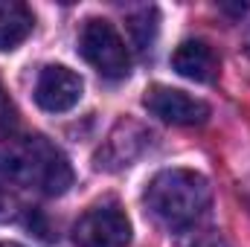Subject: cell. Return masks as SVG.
<instances>
[{
  "instance_id": "cell-1",
  "label": "cell",
  "mask_w": 250,
  "mask_h": 247,
  "mask_svg": "<svg viewBox=\"0 0 250 247\" xmlns=\"http://www.w3.org/2000/svg\"><path fill=\"white\" fill-rule=\"evenodd\" d=\"M212 198L209 181L195 169H163L146 189V209L151 218L169 230L184 233L198 224Z\"/></svg>"
},
{
  "instance_id": "cell-2",
  "label": "cell",
  "mask_w": 250,
  "mask_h": 247,
  "mask_svg": "<svg viewBox=\"0 0 250 247\" xmlns=\"http://www.w3.org/2000/svg\"><path fill=\"white\" fill-rule=\"evenodd\" d=\"M0 178L41 195H64L73 186V169L59 145L35 134L0 148Z\"/></svg>"
},
{
  "instance_id": "cell-3",
  "label": "cell",
  "mask_w": 250,
  "mask_h": 247,
  "mask_svg": "<svg viewBox=\"0 0 250 247\" xmlns=\"http://www.w3.org/2000/svg\"><path fill=\"white\" fill-rule=\"evenodd\" d=\"M79 53L99 76L105 79H125L131 70L128 47L105 18H87L79 32Z\"/></svg>"
},
{
  "instance_id": "cell-4",
  "label": "cell",
  "mask_w": 250,
  "mask_h": 247,
  "mask_svg": "<svg viewBox=\"0 0 250 247\" xmlns=\"http://www.w3.org/2000/svg\"><path fill=\"white\" fill-rule=\"evenodd\" d=\"M76 247H128L131 221L117 204H96L73 224Z\"/></svg>"
},
{
  "instance_id": "cell-5",
  "label": "cell",
  "mask_w": 250,
  "mask_h": 247,
  "mask_svg": "<svg viewBox=\"0 0 250 247\" xmlns=\"http://www.w3.org/2000/svg\"><path fill=\"white\" fill-rule=\"evenodd\" d=\"M143 105L148 114L160 117L163 123L172 125H201L209 120V105L204 99H195L178 87H166V84H154L146 90Z\"/></svg>"
},
{
  "instance_id": "cell-6",
  "label": "cell",
  "mask_w": 250,
  "mask_h": 247,
  "mask_svg": "<svg viewBox=\"0 0 250 247\" xmlns=\"http://www.w3.org/2000/svg\"><path fill=\"white\" fill-rule=\"evenodd\" d=\"M82 90H84V84H82L79 73H73L64 64H47L35 82V102L47 114H64L79 105Z\"/></svg>"
},
{
  "instance_id": "cell-7",
  "label": "cell",
  "mask_w": 250,
  "mask_h": 247,
  "mask_svg": "<svg viewBox=\"0 0 250 247\" xmlns=\"http://www.w3.org/2000/svg\"><path fill=\"white\" fill-rule=\"evenodd\" d=\"M172 67L192 82H212L218 73V56L207 41H184L175 56H172Z\"/></svg>"
},
{
  "instance_id": "cell-8",
  "label": "cell",
  "mask_w": 250,
  "mask_h": 247,
  "mask_svg": "<svg viewBox=\"0 0 250 247\" xmlns=\"http://www.w3.org/2000/svg\"><path fill=\"white\" fill-rule=\"evenodd\" d=\"M32 12L18 0H0V53L21 47L32 35Z\"/></svg>"
},
{
  "instance_id": "cell-9",
  "label": "cell",
  "mask_w": 250,
  "mask_h": 247,
  "mask_svg": "<svg viewBox=\"0 0 250 247\" xmlns=\"http://www.w3.org/2000/svg\"><path fill=\"white\" fill-rule=\"evenodd\" d=\"M157 21H160V15H157L154 6H143V9L131 12L128 32H131V41H134V47L140 53H148L151 50V44L157 38Z\"/></svg>"
},
{
  "instance_id": "cell-10",
  "label": "cell",
  "mask_w": 250,
  "mask_h": 247,
  "mask_svg": "<svg viewBox=\"0 0 250 247\" xmlns=\"http://www.w3.org/2000/svg\"><path fill=\"white\" fill-rule=\"evenodd\" d=\"M18 128V108L0 84V137H12Z\"/></svg>"
},
{
  "instance_id": "cell-11",
  "label": "cell",
  "mask_w": 250,
  "mask_h": 247,
  "mask_svg": "<svg viewBox=\"0 0 250 247\" xmlns=\"http://www.w3.org/2000/svg\"><path fill=\"white\" fill-rule=\"evenodd\" d=\"M178 247H227V242L212 230H201V233H187Z\"/></svg>"
},
{
  "instance_id": "cell-12",
  "label": "cell",
  "mask_w": 250,
  "mask_h": 247,
  "mask_svg": "<svg viewBox=\"0 0 250 247\" xmlns=\"http://www.w3.org/2000/svg\"><path fill=\"white\" fill-rule=\"evenodd\" d=\"M9 215H12V198L0 189V221H6Z\"/></svg>"
},
{
  "instance_id": "cell-13",
  "label": "cell",
  "mask_w": 250,
  "mask_h": 247,
  "mask_svg": "<svg viewBox=\"0 0 250 247\" xmlns=\"http://www.w3.org/2000/svg\"><path fill=\"white\" fill-rule=\"evenodd\" d=\"M0 247H21L18 242H0Z\"/></svg>"
},
{
  "instance_id": "cell-14",
  "label": "cell",
  "mask_w": 250,
  "mask_h": 247,
  "mask_svg": "<svg viewBox=\"0 0 250 247\" xmlns=\"http://www.w3.org/2000/svg\"><path fill=\"white\" fill-rule=\"evenodd\" d=\"M248 47H250V35H248Z\"/></svg>"
}]
</instances>
